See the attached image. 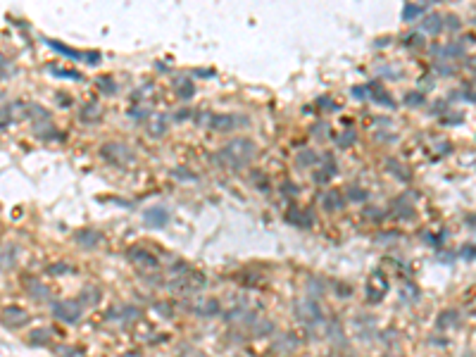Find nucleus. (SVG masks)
Here are the masks:
<instances>
[{
  "mask_svg": "<svg viewBox=\"0 0 476 357\" xmlns=\"http://www.w3.org/2000/svg\"><path fill=\"white\" fill-rule=\"evenodd\" d=\"M462 257H467V260H474V257H476V248L474 246H464L462 248Z\"/></svg>",
  "mask_w": 476,
  "mask_h": 357,
  "instance_id": "nucleus-18",
  "label": "nucleus"
},
{
  "mask_svg": "<svg viewBox=\"0 0 476 357\" xmlns=\"http://www.w3.org/2000/svg\"><path fill=\"white\" fill-rule=\"evenodd\" d=\"M298 317H300L303 322H314V319L319 322L322 315H319V307L314 302H300V305H298Z\"/></svg>",
  "mask_w": 476,
  "mask_h": 357,
  "instance_id": "nucleus-5",
  "label": "nucleus"
},
{
  "mask_svg": "<svg viewBox=\"0 0 476 357\" xmlns=\"http://www.w3.org/2000/svg\"><path fill=\"white\" fill-rule=\"evenodd\" d=\"M98 291H93V288H86L81 293V302H86V305H93V302H98Z\"/></svg>",
  "mask_w": 476,
  "mask_h": 357,
  "instance_id": "nucleus-15",
  "label": "nucleus"
},
{
  "mask_svg": "<svg viewBox=\"0 0 476 357\" xmlns=\"http://www.w3.org/2000/svg\"><path fill=\"white\" fill-rule=\"evenodd\" d=\"M324 205L326 207H341V205H343V200H341L336 193H329V195L324 198Z\"/></svg>",
  "mask_w": 476,
  "mask_h": 357,
  "instance_id": "nucleus-16",
  "label": "nucleus"
},
{
  "mask_svg": "<svg viewBox=\"0 0 476 357\" xmlns=\"http://www.w3.org/2000/svg\"><path fill=\"white\" fill-rule=\"evenodd\" d=\"M326 165H329V172H336V165H331V162H329V160H326ZM326 178H329V176H326V172H319L317 181H326Z\"/></svg>",
  "mask_w": 476,
  "mask_h": 357,
  "instance_id": "nucleus-21",
  "label": "nucleus"
},
{
  "mask_svg": "<svg viewBox=\"0 0 476 357\" xmlns=\"http://www.w3.org/2000/svg\"><path fill=\"white\" fill-rule=\"evenodd\" d=\"M64 272H69V267H64V264H53L50 267V274H64Z\"/></svg>",
  "mask_w": 476,
  "mask_h": 357,
  "instance_id": "nucleus-19",
  "label": "nucleus"
},
{
  "mask_svg": "<svg viewBox=\"0 0 476 357\" xmlns=\"http://www.w3.org/2000/svg\"><path fill=\"white\" fill-rule=\"evenodd\" d=\"M48 46L50 48H55L57 53H62V55H67V57H72V60H79V57H83L81 53H76V50H72V48H67V46H62V43H57V41H48Z\"/></svg>",
  "mask_w": 476,
  "mask_h": 357,
  "instance_id": "nucleus-12",
  "label": "nucleus"
},
{
  "mask_svg": "<svg viewBox=\"0 0 476 357\" xmlns=\"http://www.w3.org/2000/svg\"><path fill=\"white\" fill-rule=\"evenodd\" d=\"M424 10H426V5H405V10H402V19H405V21L417 19V17H419Z\"/></svg>",
  "mask_w": 476,
  "mask_h": 357,
  "instance_id": "nucleus-10",
  "label": "nucleus"
},
{
  "mask_svg": "<svg viewBox=\"0 0 476 357\" xmlns=\"http://www.w3.org/2000/svg\"><path fill=\"white\" fill-rule=\"evenodd\" d=\"M0 319H3V324H5L7 329H19V326H24V324L29 322V315L21 307H14L12 305V307L3 309V317H0Z\"/></svg>",
  "mask_w": 476,
  "mask_h": 357,
  "instance_id": "nucleus-3",
  "label": "nucleus"
},
{
  "mask_svg": "<svg viewBox=\"0 0 476 357\" xmlns=\"http://www.w3.org/2000/svg\"><path fill=\"white\" fill-rule=\"evenodd\" d=\"M143 219L150 224V227H165L169 221V214H167L165 207H152L148 212H143Z\"/></svg>",
  "mask_w": 476,
  "mask_h": 357,
  "instance_id": "nucleus-4",
  "label": "nucleus"
},
{
  "mask_svg": "<svg viewBox=\"0 0 476 357\" xmlns=\"http://www.w3.org/2000/svg\"><path fill=\"white\" fill-rule=\"evenodd\" d=\"M131 260L141 262V264H145V267H150V269L157 267V260H155V257H150L148 253H138V250H133V253H131Z\"/></svg>",
  "mask_w": 476,
  "mask_h": 357,
  "instance_id": "nucleus-11",
  "label": "nucleus"
},
{
  "mask_svg": "<svg viewBox=\"0 0 476 357\" xmlns=\"http://www.w3.org/2000/svg\"><path fill=\"white\" fill-rule=\"evenodd\" d=\"M438 72H441V74H455V69L445 67V64H438Z\"/></svg>",
  "mask_w": 476,
  "mask_h": 357,
  "instance_id": "nucleus-22",
  "label": "nucleus"
},
{
  "mask_svg": "<svg viewBox=\"0 0 476 357\" xmlns=\"http://www.w3.org/2000/svg\"><path fill=\"white\" fill-rule=\"evenodd\" d=\"M31 286H34V288H29V291H31V296H34V298H46V291H43L41 283L31 281Z\"/></svg>",
  "mask_w": 476,
  "mask_h": 357,
  "instance_id": "nucleus-17",
  "label": "nucleus"
},
{
  "mask_svg": "<svg viewBox=\"0 0 476 357\" xmlns=\"http://www.w3.org/2000/svg\"><path fill=\"white\" fill-rule=\"evenodd\" d=\"M76 240H79L81 246H86V248H93V246H98L100 236L93 234V231H81V234H76Z\"/></svg>",
  "mask_w": 476,
  "mask_h": 357,
  "instance_id": "nucleus-9",
  "label": "nucleus"
},
{
  "mask_svg": "<svg viewBox=\"0 0 476 357\" xmlns=\"http://www.w3.org/2000/svg\"><path fill=\"white\" fill-rule=\"evenodd\" d=\"M48 341H50V331L48 329H34L31 333H29V343L36 345V348L48 345Z\"/></svg>",
  "mask_w": 476,
  "mask_h": 357,
  "instance_id": "nucleus-6",
  "label": "nucleus"
},
{
  "mask_svg": "<svg viewBox=\"0 0 476 357\" xmlns=\"http://www.w3.org/2000/svg\"><path fill=\"white\" fill-rule=\"evenodd\" d=\"M434 53H443V55H448V57H460V55H464V46H460V43H448V46H443V48H434Z\"/></svg>",
  "mask_w": 476,
  "mask_h": 357,
  "instance_id": "nucleus-7",
  "label": "nucleus"
},
{
  "mask_svg": "<svg viewBox=\"0 0 476 357\" xmlns=\"http://www.w3.org/2000/svg\"><path fill=\"white\" fill-rule=\"evenodd\" d=\"M443 29V21L438 14H428L426 19H424V31H428V34H438Z\"/></svg>",
  "mask_w": 476,
  "mask_h": 357,
  "instance_id": "nucleus-8",
  "label": "nucleus"
},
{
  "mask_svg": "<svg viewBox=\"0 0 476 357\" xmlns=\"http://www.w3.org/2000/svg\"><path fill=\"white\" fill-rule=\"evenodd\" d=\"M448 21H450V29H457V27H460V21H457L455 17H448Z\"/></svg>",
  "mask_w": 476,
  "mask_h": 357,
  "instance_id": "nucleus-23",
  "label": "nucleus"
},
{
  "mask_svg": "<svg viewBox=\"0 0 476 357\" xmlns=\"http://www.w3.org/2000/svg\"><path fill=\"white\" fill-rule=\"evenodd\" d=\"M10 264H14V248H3L0 250V269H7Z\"/></svg>",
  "mask_w": 476,
  "mask_h": 357,
  "instance_id": "nucleus-13",
  "label": "nucleus"
},
{
  "mask_svg": "<svg viewBox=\"0 0 476 357\" xmlns=\"http://www.w3.org/2000/svg\"><path fill=\"white\" fill-rule=\"evenodd\" d=\"M424 100H421L419 93H412V96H407V105H421Z\"/></svg>",
  "mask_w": 476,
  "mask_h": 357,
  "instance_id": "nucleus-20",
  "label": "nucleus"
},
{
  "mask_svg": "<svg viewBox=\"0 0 476 357\" xmlns=\"http://www.w3.org/2000/svg\"><path fill=\"white\" fill-rule=\"evenodd\" d=\"M53 315H55L60 322H64V324H74L76 319L81 317V305H79V302H74V300L55 302V305H53Z\"/></svg>",
  "mask_w": 476,
  "mask_h": 357,
  "instance_id": "nucleus-2",
  "label": "nucleus"
},
{
  "mask_svg": "<svg viewBox=\"0 0 476 357\" xmlns=\"http://www.w3.org/2000/svg\"><path fill=\"white\" fill-rule=\"evenodd\" d=\"M126 357H141V355H138V352H129V355H126Z\"/></svg>",
  "mask_w": 476,
  "mask_h": 357,
  "instance_id": "nucleus-24",
  "label": "nucleus"
},
{
  "mask_svg": "<svg viewBox=\"0 0 476 357\" xmlns=\"http://www.w3.org/2000/svg\"><path fill=\"white\" fill-rule=\"evenodd\" d=\"M253 155H255V145L250 143V141H245V138H238V141L229 143L226 148L219 152V162H226L229 167L238 169V167L248 165L250 160H253Z\"/></svg>",
  "mask_w": 476,
  "mask_h": 357,
  "instance_id": "nucleus-1",
  "label": "nucleus"
},
{
  "mask_svg": "<svg viewBox=\"0 0 476 357\" xmlns=\"http://www.w3.org/2000/svg\"><path fill=\"white\" fill-rule=\"evenodd\" d=\"M445 324H457V312H443L441 317H438V329H445Z\"/></svg>",
  "mask_w": 476,
  "mask_h": 357,
  "instance_id": "nucleus-14",
  "label": "nucleus"
}]
</instances>
